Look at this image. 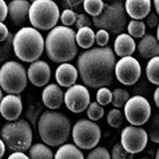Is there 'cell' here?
Segmentation results:
<instances>
[{
  "mask_svg": "<svg viewBox=\"0 0 159 159\" xmlns=\"http://www.w3.org/2000/svg\"><path fill=\"white\" fill-rule=\"evenodd\" d=\"M116 58L110 47L92 48L77 58V72L85 86L92 89L107 88L115 77Z\"/></svg>",
  "mask_w": 159,
  "mask_h": 159,
  "instance_id": "obj_1",
  "label": "cell"
},
{
  "mask_svg": "<svg viewBox=\"0 0 159 159\" xmlns=\"http://www.w3.org/2000/svg\"><path fill=\"white\" fill-rule=\"evenodd\" d=\"M47 56L53 63L65 64L70 61L77 55L75 32L66 26H56L50 31L46 38Z\"/></svg>",
  "mask_w": 159,
  "mask_h": 159,
  "instance_id": "obj_2",
  "label": "cell"
},
{
  "mask_svg": "<svg viewBox=\"0 0 159 159\" xmlns=\"http://www.w3.org/2000/svg\"><path fill=\"white\" fill-rule=\"evenodd\" d=\"M70 129L72 126L70 119L58 111H43L38 122L40 138L46 146H63L70 138Z\"/></svg>",
  "mask_w": 159,
  "mask_h": 159,
  "instance_id": "obj_3",
  "label": "cell"
},
{
  "mask_svg": "<svg viewBox=\"0 0 159 159\" xmlns=\"http://www.w3.org/2000/svg\"><path fill=\"white\" fill-rule=\"evenodd\" d=\"M13 49L17 58L25 63H34L44 49L42 34L33 27H23L13 38Z\"/></svg>",
  "mask_w": 159,
  "mask_h": 159,
  "instance_id": "obj_4",
  "label": "cell"
},
{
  "mask_svg": "<svg viewBox=\"0 0 159 159\" xmlns=\"http://www.w3.org/2000/svg\"><path fill=\"white\" fill-rule=\"evenodd\" d=\"M0 136L9 150L14 152H24L31 148L33 133L27 120L17 119L3 125L0 131Z\"/></svg>",
  "mask_w": 159,
  "mask_h": 159,
  "instance_id": "obj_5",
  "label": "cell"
},
{
  "mask_svg": "<svg viewBox=\"0 0 159 159\" xmlns=\"http://www.w3.org/2000/svg\"><path fill=\"white\" fill-rule=\"evenodd\" d=\"M122 1H114L103 7L99 16L92 17V24L99 30H105L108 33L120 34L126 29L127 18Z\"/></svg>",
  "mask_w": 159,
  "mask_h": 159,
  "instance_id": "obj_6",
  "label": "cell"
},
{
  "mask_svg": "<svg viewBox=\"0 0 159 159\" xmlns=\"http://www.w3.org/2000/svg\"><path fill=\"white\" fill-rule=\"evenodd\" d=\"M59 17V7L51 0H34L31 3L29 20L35 30L51 31L56 27Z\"/></svg>",
  "mask_w": 159,
  "mask_h": 159,
  "instance_id": "obj_7",
  "label": "cell"
},
{
  "mask_svg": "<svg viewBox=\"0 0 159 159\" xmlns=\"http://www.w3.org/2000/svg\"><path fill=\"white\" fill-rule=\"evenodd\" d=\"M27 74L23 65L9 60L0 68V88L7 94L18 96L26 89Z\"/></svg>",
  "mask_w": 159,
  "mask_h": 159,
  "instance_id": "obj_8",
  "label": "cell"
},
{
  "mask_svg": "<svg viewBox=\"0 0 159 159\" xmlns=\"http://www.w3.org/2000/svg\"><path fill=\"white\" fill-rule=\"evenodd\" d=\"M72 138L79 149H93L100 141L101 129L94 122L89 119H80L73 126Z\"/></svg>",
  "mask_w": 159,
  "mask_h": 159,
  "instance_id": "obj_9",
  "label": "cell"
},
{
  "mask_svg": "<svg viewBox=\"0 0 159 159\" xmlns=\"http://www.w3.org/2000/svg\"><path fill=\"white\" fill-rule=\"evenodd\" d=\"M124 115L131 125L139 127L149 120L151 116V106L144 97L134 96L125 103Z\"/></svg>",
  "mask_w": 159,
  "mask_h": 159,
  "instance_id": "obj_10",
  "label": "cell"
},
{
  "mask_svg": "<svg viewBox=\"0 0 159 159\" xmlns=\"http://www.w3.org/2000/svg\"><path fill=\"white\" fill-rule=\"evenodd\" d=\"M147 143L148 134L144 129L132 125L123 129L120 134V144L129 153L135 155L141 152L147 147Z\"/></svg>",
  "mask_w": 159,
  "mask_h": 159,
  "instance_id": "obj_11",
  "label": "cell"
},
{
  "mask_svg": "<svg viewBox=\"0 0 159 159\" xmlns=\"http://www.w3.org/2000/svg\"><path fill=\"white\" fill-rule=\"evenodd\" d=\"M115 76L124 85H133L141 77V65L131 57H123L115 65Z\"/></svg>",
  "mask_w": 159,
  "mask_h": 159,
  "instance_id": "obj_12",
  "label": "cell"
},
{
  "mask_svg": "<svg viewBox=\"0 0 159 159\" xmlns=\"http://www.w3.org/2000/svg\"><path fill=\"white\" fill-rule=\"evenodd\" d=\"M64 102L72 113H82L90 105V92L86 86L74 84L64 93Z\"/></svg>",
  "mask_w": 159,
  "mask_h": 159,
  "instance_id": "obj_13",
  "label": "cell"
},
{
  "mask_svg": "<svg viewBox=\"0 0 159 159\" xmlns=\"http://www.w3.org/2000/svg\"><path fill=\"white\" fill-rule=\"evenodd\" d=\"M23 110V103L20 96L7 94L0 102V114L5 119L9 122H15L20 116Z\"/></svg>",
  "mask_w": 159,
  "mask_h": 159,
  "instance_id": "obj_14",
  "label": "cell"
},
{
  "mask_svg": "<svg viewBox=\"0 0 159 159\" xmlns=\"http://www.w3.org/2000/svg\"><path fill=\"white\" fill-rule=\"evenodd\" d=\"M27 80L35 86H44L51 76L50 66L44 60H37L30 65L27 70Z\"/></svg>",
  "mask_w": 159,
  "mask_h": 159,
  "instance_id": "obj_15",
  "label": "cell"
},
{
  "mask_svg": "<svg viewBox=\"0 0 159 159\" xmlns=\"http://www.w3.org/2000/svg\"><path fill=\"white\" fill-rule=\"evenodd\" d=\"M31 3L26 0H14L8 5V15L11 23L20 26L29 18Z\"/></svg>",
  "mask_w": 159,
  "mask_h": 159,
  "instance_id": "obj_16",
  "label": "cell"
},
{
  "mask_svg": "<svg viewBox=\"0 0 159 159\" xmlns=\"http://www.w3.org/2000/svg\"><path fill=\"white\" fill-rule=\"evenodd\" d=\"M124 9L134 20H141L151 13V1L149 0H127Z\"/></svg>",
  "mask_w": 159,
  "mask_h": 159,
  "instance_id": "obj_17",
  "label": "cell"
},
{
  "mask_svg": "<svg viewBox=\"0 0 159 159\" xmlns=\"http://www.w3.org/2000/svg\"><path fill=\"white\" fill-rule=\"evenodd\" d=\"M42 103L49 109H58L64 103V92L57 84H49L42 91Z\"/></svg>",
  "mask_w": 159,
  "mask_h": 159,
  "instance_id": "obj_18",
  "label": "cell"
},
{
  "mask_svg": "<svg viewBox=\"0 0 159 159\" xmlns=\"http://www.w3.org/2000/svg\"><path fill=\"white\" fill-rule=\"evenodd\" d=\"M79 76V72L72 64H60L56 70L57 83L64 88H70L75 84Z\"/></svg>",
  "mask_w": 159,
  "mask_h": 159,
  "instance_id": "obj_19",
  "label": "cell"
},
{
  "mask_svg": "<svg viewBox=\"0 0 159 159\" xmlns=\"http://www.w3.org/2000/svg\"><path fill=\"white\" fill-rule=\"evenodd\" d=\"M139 55L144 59L159 57V42L152 34H146L138 44Z\"/></svg>",
  "mask_w": 159,
  "mask_h": 159,
  "instance_id": "obj_20",
  "label": "cell"
},
{
  "mask_svg": "<svg viewBox=\"0 0 159 159\" xmlns=\"http://www.w3.org/2000/svg\"><path fill=\"white\" fill-rule=\"evenodd\" d=\"M135 48L136 44L134 39L125 33L118 34L115 40V43H114L115 53L122 58L123 57H131L135 51Z\"/></svg>",
  "mask_w": 159,
  "mask_h": 159,
  "instance_id": "obj_21",
  "label": "cell"
},
{
  "mask_svg": "<svg viewBox=\"0 0 159 159\" xmlns=\"http://www.w3.org/2000/svg\"><path fill=\"white\" fill-rule=\"evenodd\" d=\"M96 33L93 32L91 27H83L77 30L75 33V41L76 44H79L83 49H89L96 42Z\"/></svg>",
  "mask_w": 159,
  "mask_h": 159,
  "instance_id": "obj_22",
  "label": "cell"
},
{
  "mask_svg": "<svg viewBox=\"0 0 159 159\" xmlns=\"http://www.w3.org/2000/svg\"><path fill=\"white\" fill-rule=\"evenodd\" d=\"M55 159H84V156L75 144L65 143L57 150Z\"/></svg>",
  "mask_w": 159,
  "mask_h": 159,
  "instance_id": "obj_23",
  "label": "cell"
},
{
  "mask_svg": "<svg viewBox=\"0 0 159 159\" xmlns=\"http://www.w3.org/2000/svg\"><path fill=\"white\" fill-rule=\"evenodd\" d=\"M30 159H53V153L44 143H35L30 148Z\"/></svg>",
  "mask_w": 159,
  "mask_h": 159,
  "instance_id": "obj_24",
  "label": "cell"
},
{
  "mask_svg": "<svg viewBox=\"0 0 159 159\" xmlns=\"http://www.w3.org/2000/svg\"><path fill=\"white\" fill-rule=\"evenodd\" d=\"M147 77L152 84L159 85V57H155L147 65L146 68Z\"/></svg>",
  "mask_w": 159,
  "mask_h": 159,
  "instance_id": "obj_25",
  "label": "cell"
},
{
  "mask_svg": "<svg viewBox=\"0 0 159 159\" xmlns=\"http://www.w3.org/2000/svg\"><path fill=\"white\" fill-rule=\"evenodd\" d=\"M105 3L101 0H85L83 1V8L88 15L92 17L99 16L102 13Z\"/></svg>",
  "mask_w": 159,
  "mask_h": 159,
  "instance_id": "obj_26",
  "label": "cell"
},
{
  "mask_svg": "<svg viewBox=\"0 0 159 159\" xmlns=\"http://www.w3.org/2000/svg\"><path fill=\"white\" fill-rule=\"evenodd\" d=\"M127 31L131 38H141L142 39L146 35V24L142 20H132L127 24Z\"/></svg>",
  "mask_w": 159,
  "mask_h": 159,
  "instance_id": "obj_27",
  "label": "cell"
},
{
  "mask_svg": "<svg viewBox=\"0 0 159 159\" xmlns=\"http://www.w3.org/2000/svg\"><path fill=\"white\" fill-rule=\"evenodd\" d=\"M13 38L14 35L10 33V35L0 44V64H5L8 61L11 55L14 52L13 49Z\"/></svg>",
  "mask_w": 159,
  "mask_h": 159,
  "instance_id": "obj_28",
  "label": "cell"
},
{
  "mask_svg": "<svg viewBox=\"0 0 159 159\" xmlns=\"http://www.w3.org/2000/svg\"><path fill=\"white\" fill-rule=\"evenodd\" d=\"M41 111H42V103L34 102L29 107V109L25 114L27 119H29V124L33 126L34 129L38 126V119L40 118L41 114H42Z\"/></svg>",
  "mask_w": 159,
  "mask_h": 159,
  "instance_id": "obj_29",
  "label": "cell"
},
{
  "mask_svg": "<svg viewBox=\"0 0 159 159\" xmlns=\"http://www.w3.org/2000/svg\"><path fill=\"white\" fill-rule=\"evenodd\" d=\"M129 93L126 91L125 89H115L113 92V106L116 108V109H119L122 107L125 106V103L129 101Z\"/></svg>",
  "mask_w": 159,
  "mask_h": 159,
  "instance_id": "obj_30",
  "label": "cell"
},
{
  "mask_svg": "<svg viewBox=\"0 0 159 159\" xmlns=\"http://www.w3.org/2000/svg\"><path fill=\"white\" fill-rule=\"evenodd\" d=\"M147 134L153 143H159V113H156L150 119Z\"/></svg>",
  "mask_w": 159,
  "mask_h": 159,
  "instance_id": "obj_31",
  "label": "cell"
},
{
  "mask_svg": "<svg viewBox=\"0 0 159 159\" xmlns=\"http://www.w3.org/2000/svg\"><path fill=\"white\" fill-rule=\"evenodd\" d=\"M86 114L91 122H96L102 118L105 115V110L103 107L100 106L98 102H90L89 107L86 108Z\"/></svg>",
  "mask_w": 159,
  "mask_h": 159,
  "instance_id": "obj_32",
  "label": "cell"
},
{
  "mask_svg": "<svg viewBox=\"0 0 159 159\" xmlns=\"http://www.w3.org/2000/svg\"><path fill=\"white\" fill-rule=\"evenodd\" d=\"M107 122L111 127H115V129H118L123 125V122H124V115L119 109H114L109 110V113L107 115Z\"/></svg>",
  "mask_w": 159,
  "mask_h": 159,
  "instance_id": "obj_33",
  "label": "cell"
},
{
  "mask_svg": "<svg viewBox=\"0 0 159 159\" xmlns=\"http://www.w3.org/2000/svg\"><path fill=\"white\" fill-rule=\"evenodd\" d=\"M113 100V92L108 88H100L97 92V102L100 106H107Z\"/></svg>",
  "mask_w": 159,
  "mask_h": 159,
  "instance_id": "obj_34",
  "label": "cell"
},
{
  "mask_svg": "<svg viewBox=\"0 0 159 159\" xmlns=\"http://www.w3.org/2000/svg\"><path fill=\"white\" fill-rule=\"evenodd\" d=\"M59 18H60V20H61V23H63V26L70 27L76 23L77 14L75 13V11H73V10L65 9L63 13L60 14Z\"/></svg>",
  "mask_w": 159,
  "mask_h": 159,
  "instance_id": "obj_35",
  "label": "cell"
},
{
  "mask_svg": "<svg viewBox=\"0 0 159 159\" xmlns=\"http://www.w3.org/2000/svg\"><path fill=\"white\" fill-rule=\"evenodd\" d=\"M110 157H111V159H134V155L127 152L120 143H116L114 146Z\"/></svg>",
  "mask_w": 159,
  "mask_h": 159,
  "instance_id": "obj_36",
  "label": "cell"
},
{
  "mask_svg": "<svg viewBox=\"0 0 159 159\" xmlns=\"http://www.w3.org/2000/svg\"><path fill=\"white\" fill-rule=\"evenodd\" d=\"M86 159H111L109 151L105 147H97L89 152Z\"/></svg>",
  "mask_w": 159,
  "mask_h": 159,
  "instance_id": "obj_37",
  "label": "cell"
},
{
  "mask_svg": "<svg viewBox=\"0 0 159 159\" xmlns=\"http://www.w3.org/2000/svg\"><path fill=\"white\" fill-rule=\"evenodd\" d=\"M91 25H92V20H90V17L86 14L77 15V20L76 23H75V26H76L77 30L83 29V27H91Z\"/></svg>",
  "mask_w": 159,
  "mask_h": 159,
  "instance_id": "obj_38",
  "label": "cell"
},
{
  "mask_svg": "<svg viewBox=\"0 0 159 159\" xmlns=\"http://www.w3.org/2000/svg\"><path fill=\"white\" fill-rule=\"evenodd\" d=\"M96 42L100 46V48L107 46V43L109 42V33L105 30H99L96 33Z\"/></svg>",
  "mask_w": 159,
  "mask_h": 159,
  "instance_id": "obj_39",
  "label": "cell"
},
{
  "mask_svg": "<svg viewBox=\"0 0 159 159\" xmlns=\"http://www.w3.org/2000/svg\"><path fill=\"white\" fill-rule=\"evenodd\" d=\"M81 3H83V1H81V0H66V1H63L65 9H70V10H73V11L81 8L80 7Z\"/></svg>",
  "mask_w": 159,
  "mask_h": 159,
  "instance_id": "obj_40",
  "label": "cell"
},
{
  "mask_svg": "<svg viewBox=\"0 0 159 159\" xmlns=\"http://www.w3.org/2000/svg\"><path fill=\"white\" fill-rule=\"evenodd\" d=\"M146 25H148L149 27H155L159 25V17L156 13H150L148 16L146 17Z\"/></svg>",
  "mask_w": 159,
  "mask_h": 159,
  "instance_id": "obj_41",
  "label": "cell"
},
{
  "mask_svg": "<svg viewBox=\"0 0 159 159\" xmlns=\"http://www.w3.org/2000/svg\"><path fill=\"white\" fill-rule=\"evenodd\" d=\"M7 15H8V6L3 0H0V23H2L6 20Z\"/></svg>",
  "mask_w": 159,
  "mask_h": 159,
  "instance_id": "obj_42",
  "label": "cell"
},
{
  "mask_svg": "<svg viewBox=\"0 0 159 159\" xmlns=\"http://www.w3.org/2000/svg\"><path fill=\"white\" fill-rule=\"evenodd\" d=\"M10 35V32L8 31V27L3 23H0V42L6 41V39Z\"/></svg>",
  "mask_w": 159,
  "mask_h": 159,
  "instance_id": "obj_43",
  "label": "cell"
},
{
  "mask_svg": "<svg viewBox=\"0 0 159 159\" xmlns=\"http://www.w3.org/2000/svg\"><path fill=\"white\" fill-rule=\"evenodd\" d=\"M7 159H30L24 152H13Z\"/></svg>",
  "mask_w": 159,
  "mask_h": 159,
  "instance_id": "obj_44",
  "label": "cell"
},
{
  "mask_svg": "<svg viewBox=\"0 0 159 159\" xmlns=\"http://www.w3.org/2000/svg\"><path fill=\"white\" fill-rule=\"evenodd\" d=\"M153 100H155V103H156V106L158 107L159 109V86L156 89L155 93H153Z\"/></svg>",
  "mask_w": 159,
  "mask_h": 159,
  "instance_id": "obj_45",
  "label": "cell"
},
{
  "mask_svg": "<svg viewBox=\"0 0 159 159\" xmlns=\"http://www.w3.org/2000/svg\"><path fill=\"white\" fill-rule=\"evenodd\" d=\"M5 149H6V146H5V143L2 142V140L0 139V159L2 158L3 155H5Z\"/></svg>",
  "mask_w": 159,
  "mask_h": 159,
  "instance_id": "obj_46",
  "label": "cell"
},
{
  "mask_svg": "<svg viewBox=\"0 0 159 159\" xmlns=\"http://www.w3.org/2000/svg\"><path fill=\"white\" fill-rule=\"evenodd\" d=\"M153 5H155V8H156V14L159 16V0H155Z\"/></svg>",
  "mask_w": 159,
  "mask_h": 159,
  "instance_id": "obj_47",
  "label": "cell"
},
{
  "mask_svg": "<svg viewBox=\"0 0 159 159\" xmlns=\"http://www.w3.org/2000/svg\"><path fill=\"white\" fill-rule=\"evenodd\" d=\"M156 39H157V41L159 42V25H158V27H157V38H156Z\"/></svg>",
  "mask_w": 159,
  "mask_h": 159,
  "instance_id": "obj_48",
  "label": "cell"
},
{
  "mask_svg": "<svg viewBox=\"0 0 159 159\" xmlns=\"http://www.w3.org/2000/svg\"><path fill=\"white\" fill-rule=\"evenodd\" d=\"M2 91H1V88H0V102H1V100H2Z\"/></svg>",
  "mask_w": 159,
  "mask_h": 159,
  "instance_id": "obj_49",
  "label": "cell"
},
{
  "mask_svg": "<svg viewBox=\"0 0 159 159\" xmlns=\"http://www.w3.org/2000/svg\"><path fill=\"white\" fill-rule=\"evenodd\" d=\"M156 159H159V148L157 150V153H156Z\"/></svg>",
  "mask_w": 159,
  "mask_h": 159,
  "instance_id": "obj_50",
  "label": "cell"
},
{
  "mask_svg": "<svg viewBox=\"0 0 159 159\" xmlns=\"http://www.w3.org/2000/svg\"><path fill=\"white\" fill-rule=\"evenodd\" d=\"M140 159H150V158H147V157H144V158H140Z\"/></svg>",
  "mask_w": 159,
  "mask_h": 159,
  "instance_id": "obj_51",
  "label": "cell"
}]
</instances>
